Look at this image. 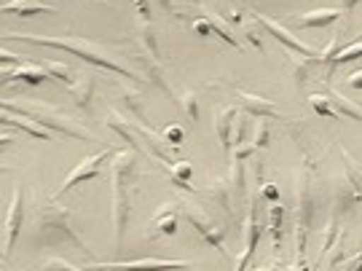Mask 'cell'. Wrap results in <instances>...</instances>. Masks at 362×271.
I'll use <instances>...</instances> for the list:
<instances>
[{
  "instance_id": "6da1fadb",
  "label": "cell",
  "mask_w": 362,
  "mask_h": 271,
  "mask_svg": "<svg viewBox=\"0 0 362 271\" xmlns=\"http://www.w3.org/2000/svg\"><path fill=\"white\" fill-rule=\"evenodd\" d=\"M6 38H13V40H27V43H38V46H52V49H62V52L73 54L78 59H83V62H91V65L97 67H105V70H110V73H116V76H124V78H132V81H143V78L137 76L134 70L124 65V62H118L116 54L107 52L105 46L100 43H91V40H83L81 35H65V38H46V35H22V33H6Z\"/></svg>"
},
{
  "instance_id": "7a4b0ae2",
  "label": "cell",
  "mask_w": 362,
  "mask_h": 271,
  "mask_svg": "<svg viewBox=\"0 0 362 271\" xmlns=\"http://www.w3.org/2000/svg\"><path fill=\"white\" fill-rule=\"evenodd\" d=\"M140 178L137 172V158L132 151H116L110 158V180H113V231H116V247L124 242V231L129 223L132 212V194H134V180Z\"/></svg>"
},
{
  "instance_id": "3957f363",
  "label": "cell",
  "mask_w": 362,
  "mask_h": 271,
  "mask_svg": "<svg viewBox=\"0 0 362 271\" xmlns=\"http://www.w3.org/2000/svg\"><path fill=\"white\" fill-rule=\"evenodd\" d=\"M3 110H13V113H22V116H30L33 121H38L40 127H46L49 132H59L65 137H76V140H91V134L83 127H78L73 118L62 113L59 108H54L49 103H35V100H6L3 103Z\"/></svg>"
},
{
  "instance_id": "277c9868",
  "label": "cell",
  "mask_w": 362,
  "mask_h": 271,
  "mask_svg": "<svg viewBox=\"0 0 362 271\" xmlns=\"http://www.w3.org/2000/svg\"><path fill=\"white\" fill-rule=\"evenodd\" d=\"M57 199L52 196V204H46L38 215V239L43 245H73L81 253H89L86 242L81 239V233L73 229V209L70 207H57Z\"/></svg>"
},
{
  "instance_id": "5b68a950",
  "label": "cell",
  "mask_w": 362,
  "mask_h": 271,
  "mask_svg": "<svg viewBox=\"0 0 362 271\" xmlns=\"http://www.w3.org/2000/svg\"><path fill=\"white\" fill-rule=\"evenodd\" d=\"M311 215H314V196H311V167L303 161L296 169V247H298V266L306 269V239H309Z\"/></svg>"
},
{
  "instance_id": "8992f818",
  "label": "cell",
  "mask_w": 362,
  "mask_h": 271,
  "mask_svg": "<svg viewBox=\"0 0 362 271\" xmlns=\"http://www.w3.org/2000/svg\"><path fill=\"white\" fill-rule=\"evenodd\" d=\"M341 156L346 158V169H344V175L336 180V204H338L336 209L341 215H346L354 207L362 204V175L357 172L354 158L346 151H341Z\"/></svg>"
},
{
  "instance_id": "52a82bcc",
  "label": "cell",
  "mask_w": 362,
  "mask_h": 271,
  "mask_svg": "<svg viewBox=\"0 0 362 271\" xmlns=\"http://www.w3.org/2000/svg\"><path fill=\"white\" fill-rule=\"evenodd\" d=\"M22 220H25V194L16 185L11 191V202L6 207V215H3V258L11 255L13 242L22 231Z\"/></svg>"
},
{
  "instance_id": "ba28073f",
  "label": "cell",
  "mask_w": 362,
  "mask_h": 271,
  "mask_svg": "<svg viewBox=\"0 0 362 271\" xmlns=\"http://www.w3.org/2000/svg\"><path fill=\"white\" fill-rule=\"evenodd\" d=\"M116 156V151H103V154H94V156H86L78 167H73V172L65 178V183H62V188L54 194V199H59V196H65L67 191H73L76 185H81V183L86 180H94L100 172H103V167Z\"/></svg>"
},
{
  "instance_id": "9c48e42d",
  "label": "cell",
  "mask_w": 362,
  "mask_h": 271,
  "mask_svg": "<svg viewBox=\"0 0 362 271\" xmlns=\"http://www.w3.org/2000/svg\"><path fill=\"white\" fill-rule=\"evenodd\" d=\"M182 215L194 223V229L204 236V242H209V245L218 250L220 255H226V258H228V250H226V242H223V229H218V226L204 215V209H202V207L199 204H182Z\"/></svg>"
},
{
  "instance_id": "30bf717a",
  "label": "cell",
  "mask_w": 362,
  "mask_h": 271,
  "mask_svg": "<svg viewBox=\"0 0 362 271\" xmlns=\"http://www.w3.org/2000/svg\"><path fill=\"white\" fill-rule=\"evenodd\" d=\"M252 19H255L266 33H272L274 38L279 40L287 52H296V54H300V57H314V54H317L311 46H306L303 40H298L290 30H285V27L279 25L276 19H272V16H266V13H260V11H252Z\"/></svg>"
},
{
  "instance_id": "8fae6325",
  "label": "cell",
  "mask_w": 362,
  "mask_h": 271,
  "mask_svg": "<svg viewBox=\"0 0 362 271\" xmlns=\"http://www.w3.org/2000/svg\"><path fill=\"white\" fill-rule=\"evenodd\" d=\"M182 209L177 204H161L158 209L153 212V218H151V226H148V233H145V239H156V236H172V233L177 231V215H180Z\"/></svg>"
},
{
  "instance_id": "7c38bea8",
  "label": "cell",
  "mask_w": 362,
  "mask_h": 271,
  "mask_svg": "<svg viewBox=\"0 0 362 271\" xmlns=\"http://www.w3.org/2000/svg\"><path fill=\"white\" fill-rule=\"evenodd\" d=\"M3 83H11V81H25V83H30V86H38V83H43V81H49L52 78V73L46 70L43 65H35V62H16V67H3Z\"/></svg>"
},
{
  "instance_id": "4fadbf2b",
  "label": "cell",
  "mask_w": 362,
  "mask_h": 271,
  "mask_svg": "<svg viewBox=\"0 0 362 271\" xmlns=\"http://www.w3.org/2000/svg\"><path fill=\"white\" fill-rule=\"evenodd\" d=\"M236 108H220L218 113H215V129H218V137H220V145H223V154H226V161L231 158V151H233V121H236Z\"/></svg>"
},
{
  "instance_id": "5bb4252c",
  "label": "cell",
  "mask_w": 362,
  "mask_h": 271,
  "mask_svg": "<svg viewBox=\"0 0 362 271\" xmlns=\"http://www.w3.org/2000/svg\"><path fill=\"white\" fill-rule=\"evenodd\" d=\"M260 233H263V226L258 223V218H255V209H250L245 218V247H242V255H239V260H236V269L242 271L250 263V258H252V253H255V247H258V239Z\"/></svg>"
},
{
  "instance_id": "9a60e30c",
  "label": "cell",
  "mask_w": 362,
  "mask_h": 271,
  "mask_svg": "<svg viewBox=\"0 0 362 271\" xmlns=\"http://www.w3.org/2000/svg\"><path fill=\"white\" fill-rule=\"evenodd\" d=\"M3 124L6 127H16V129L27 132L30 137H38V140H49L52 132L46 127H40L38 121H33L30 116H22V113H13V110H3Z\"/></svg>"
},
{
  "instance_id": "2e32d148",
  "label": "cell",
  "mask_w": 362,
  "mask_h": 271,
  "mask_svg": "<svg viewBox=\"0 0 362 271\" xmlns=\"http://www.w3.org/2000/svg\"><path fill=\"white\" fill-rule=\"evenodd\" d=\"M341 13H344L341 8H314V11L293 16V19H290V25H296V27H327V25H333Z\"/></svg>"
},
{
  "instance_id": "e0dca14e",
  "label": "cell",
  "mask_w": 362,
  "mask_h": 271,
  "mask_svg": "<svg viewBox=\"0 0 362 271\" xmlns=\"http://www.w3.org/2000/svg\"><path fill=\"white\" fill-rule=\"evenodd\" d=\"M236 97H239V103L245 108V113L250 116H258V118H266V116H279V110L274 108L269 100H263L258 94H252V91H236Z\"/></svg>"
},
{
  "instance_id": "ac0fdd59",
  "label": "cell",
  "mask_w": 362,
  "mask_h": 271,
  "mask_svg": "<svg viewBox=\"0 0 362 271\" xmlns=\"http://www.w3.org/2000/svg\"><path fill=\"white\" fill-rule=\"evenodd\" d=\"M94 269H134V266H175L182 269L188 266V260H167V258H140V260H113V263H89Z\"/></svg>"
},
{
  "instance_id": "d6986e66",
  "label": "cell",
  "mask_w": 362,
  "mask_h": 271,
  "mask_svg": "<svg viewBox=\"0 0 362 271\" xmlns=\"http://www.w3.org/2000/svg\"><path fill=\"white\" fill-rule=\"evenodd\" d=\"M3 11H16L19 16H33V13H57V8L40 3V0H8V3H3Z\"/></svg>"
},
{
  "instance_id": "ffe728a7",
  "label": "cell",
  "mask_w": 362,
  "mask_h": 271,
  "mask_svg": "<svg viewBox=\"0 0 362 271\" xmlns=\"http://www.w3.org/2000/svg\"><path fill=\"white\" fill-rule=\"evenodd\" d=\"M67 91L73 94V100H76L81 108H89V100H91V94H94V76L81 73V76L67 86Z\"/></svg>"
},
{
  "instance_id": "44dd1931",
  "label": "cell",
  "mask_w": 362,
  "mask_h": 271,
  "mask_svg": "<svg viewBox=\"0 0 362 271\" xmlns=\"http://www.w3.org/2000/svg\"><path fill=\"white\" fill-rule=\"evenodd\" d=\"M169 172V180L175 183L177 188L182 191H194V185H191V178H194V167H191V161H172L167 167Z\"/></svg>"
},
{
  "instance_id": "7402d4cb",
  "label": "cell",
  "mask_w": 362,
  "mask_h": 271,
  "mask_svg": "<svg viewBox=\"0 0 362 271\" xmlns=\"http://www.w3.org/2000/svg\"><path fill=\"white\" fill-rule=\"evenodd\" d=\"M309 108L317 113V116L336 118V121H341V113H338V108H336V103H333V97H330V94H309Z\"/></svg>"
},
{
  "instance_id": "603a6c76",
  "label": "cell",
  "mask_w": 362,
  "mask_h": 271,
  "mask_svg": "<svg viewBox=\"0 0 362 271\" xmlns=\"http://www.w3.org/2000/svg\"><path fill=\"white\" fill-rule=\"evenodd\" d=\"M282 223H285V207L279 204V202H272L269 204V223H266V229L272 231V239L276 247L282 245Z\"/></svg>"
},
{
  "instance_id": "cb8c5ba5",
  "label": "cell",
  "mask_w": 362,
  "mask_h": 271,
  "mask_svg": "<svg viewBox=\"0 0 362 271\" xmlns=\"http://www.w3.org/2000/svg\"><path fill=\"white\" fill-rule=\"evenodd\" d=\"M330 97H333V103H336L338 113L346 118H354V121H362V108L357 103H351L346 94H341V91H330Z\"/></svg>"
},
{
  "instance_id": "d4e9b609",
  "label": "cell",
  "mask_w": 362,
  "mask_h": 271,
  "mask_svg": "<svg viewBox=\"0 0 362 271\" xmlns=\"http://www.w3.org/2000/svg\"><path fill=\"white\" fill-rule=\"evenodd\" d=\"M207 19H209V25H212V35H220L226 43H231V49H239V43H236V38H233L231 27L226 25L218 13H207Z\"/></svg>"
},
{
  "instance_id": "484cf974",
  "label": "cell",
  "mask_w": 362,
  "mask_h": 271,
  "mask_svg": "<svg viewBox=\"0 0 362 271\" xmlns=\"http://www.w3.org/2000/svg\"><path fill=\"white\" fill-rule=\"evenodd\" d=\"M43 67H46V70L52 73V78H57V81H62V83H67V86H70V83H73V81L78 78L76 73L70 70V67L62 65V62H54V59H46V62H43Z\"/></svg>"
},
{
  "instance_id": "4316f807",
  "label": "cell",
  "mask_w": 362,
  "mask_h": 271,
  "mask_svg": "<svg viewBox=\"0 0 362 271\" xmlns=\"http://www.w3.org/2000/svg\"><path fill=\"white\" fill-rule=\"evenodd\" d=\"M357 57H362V40H354L351 46L341 49L336 57V65H341V62H351V59H357Z\"/></svg>"
},
{
  "instance_id": "83f0119b",
  "label": "cell",
  "mask_w": 362,
  "mask_h": 271,
  "mask_svg": "<svg viewBox=\"0 0 362 271\" xmlns=\"http://www.w3.org/2000/svg\"><path fill=\"white\" fill-rule=\"evenodd\" d=\"M252 145H255L258 151H266V148H269V121H258V127H255V137H252Z\"/></svg>"
},
{
  "instance_id": "f1b7e54d",
  "label": "cell",
  "mask_w": 362,
  "mask_h": 271,
  "mask_svg": "<svg viewBox=\"0 0 362 271\" xmlns=\"http://www.w3.org/2000/svg\"><path fill=\"white\" fill-rule=\"evenodd\" d=\"M124 103L129 105V110L134 113V118H137V121H148V118H145V113L140 110V105H137V94H132V91H124Z\"/></svg>"
},
{
  "instance_id": "f546056e",
  "label": "cell",
  "mask_w": 362,
  "mask_h": 271,
  "mask_svg": "<svg viewBox=\"0 0 362 271\" xmlns=\"http://www.w3.org/2000/svg\"><path fill=\"white\" fill-rule=\"evenodd\" d=\"M182 110L191 116V121L199 118V103H196V94H185V97H182Z\"/></svg>"
},
{
  "instance_id": "4dcf8cb0",
  "label": "cell",
  "mask_w": 362,
  "mask_h": 271,
  "mask_svg": "<svg viewBox=\"0 0 362 271\" xmlns=\"http://www.w3.org/2000/svg\"><path fill=\"white\" fill-rule=\"evenodd\" d=\"M260 196L272 204V202H279V188H276V183H263L260 185Z\"/></svg>"
},
{
  "instance_id": "1f68e13d",
  "label": "cell",
  "mask_w": 362,
  "mask_h": 271,
  "mask_svg": "<svg viewBox=\"0 0 362 271\" xmlns=\"http://www.w3.org/2000/svg\"><path fill=\"white\" fill-rule=\"evenodd\" d=\"M57 266H59V269H73V271L78 269L76 263H70V260H65V258H49L40 263V269H57Z\"/></svg>"
},
{
  "instance_id": "d6a6232c",
  "label": "cell",
  "mask_w": 362,
  "mask_h": 271,
  "mask_svg": "<svg viewBox=\"0 0 362 271\" xmlns=\"http://www.w3.org/2000/svg\"><path fill=\"white\" fill-rule=\"evenodd\" d=\"M182 137H185V132H182V127H167V132H164V140L167 142H172V145H180L182 142Z\"/></svg>"
},
{
  "instance_id": "836d02e7",
  "label": "cell",
  "mask_w": 362,
  "mask_h": 271,
  "mask_svg": "<svg viewBox=\"0 0 362 271\" xmlns=\"http://www.w3.org/2000/svg\"><path fill=\"white\" fill-rule=\"evenodd\" d=\"M346 83H349L351 89H362V70L360 73H351V76L346 78Z\"/></svg>"
},
{
  "instance_id": "e575fe53",
  "label": "cell",
  "mask_w": 362,
  "mask_h": 271,
  "mask_svg": "<svg viewBox=\"0 0 362 271\" xmlns=\"http://www.w3.org/2000/svg\"><path fill=\"white\" fill-rule=\"evenodd\" d=\"M357 3H360V0H338V8H341L344 13H349L351 8L357 6Z\"/></svg>"
},
{
  "instance_id": "d590c367",
  "label": "cell",
  "mask_w": 362,
  "mask_h": 271,
  "mask_svg": "<svg viewBox=\"0 0 362 271\" xmlns=\"http://www.w3.org/2000/svg\"><path fill=\"white\" fill-rule=\"evenodd\" d=\"M346 266H349V269H362V255H357L354 260H349Z\"/></svg>"
},
{
  "instance_id": "8d00e7d4",
  "label": "cell",
  "mask_w": 362,
  "mask_h": 271,
  "mask_svg": "<svg viewBox=\"0 0 362 271\" xmlns=\"http://www.w3.org/2000/svg\"><path fill=\"white\" fill-rule=\"evenodd\" d=\"M360 103H362V100H360Z\"/></svg>"
}]
</instances>
